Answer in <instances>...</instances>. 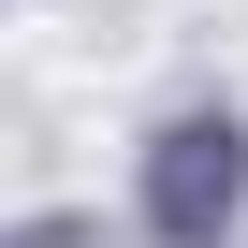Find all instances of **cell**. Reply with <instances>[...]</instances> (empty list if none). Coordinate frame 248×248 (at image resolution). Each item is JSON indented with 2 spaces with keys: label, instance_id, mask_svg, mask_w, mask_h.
<instances>
[{
  "label": "cell",
  "instance_id": "cell-1",
  "mask_svg": "<svg viewBox=\"0 0 248 248\" xmlns=\"http://www.w3.org/2000/svg\"><path fill=\"white\" fill-rule=\"evenodd\" d=\"M233 204H248V132H233V117H190V132H161V175H146V219L204 248V233H219Z\"/></svg>",
  "mask_w": 248,
  "mask_h": 248
}]
</instances>
